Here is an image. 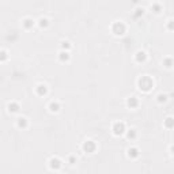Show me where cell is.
Returning <instances> with one entry per match:
<instances>
[{
    "label": "cell",
    "mask_w": 174,
    "mask_h": 174,
    "mask_svg": "<svg viewBox=\"0 0 174 174\" xmlns=\"http://www.w3.org/2000/svg\"><path fill=\"white\" fill-rule=\"evenodd\" d=\"M6 58H7V53H6V50H1V61H6Z\"/></svg>",
    "instance_id": "603a6c76"
},
{
    "label": "cell",
    "mask_w": 174,
    "mask_h": 174,
    "mask_svg": "<svg viewBox=\"0 0 174 174\" xmlns=\"http://www.w3.org/2000/svg\"><path fill=\"white\" fill-rule=\"evenodd\" d=\"M7 108H8V112L10 113H17V112H19L21 106H19V104H18V102H10Z\"/></svg>",
    "instance_id": "30bf717a"
},
{
    "label": "cell",
    "mask_w": 174,
    "mask_h": 174,
    "mask_svg": "<svg viewBox=\"0 0 174 174\" xmlns=\"http://www.w3.org/2000/svg\"><path fill=\"white\" fill-rule=\"evenodd\" d=\"M112 131H113V133H114L116 136H120V135H122V133L125 132V124H124V122L117 121V122H114V124H113Z\"/></svg>",
    "instance_id": "3957f363"
},
{
    "label": "cell",
    "mask_w": 174,
    "mask_h": 174,
    "mask_svg": "<svg viewBox=\"0 0 174 174\" xmlns=\"http://www.w3.org/2000/svg\"><path fill=\"white\" fill-rule=\"evenodd\" d=\"M157 101L159 102V104H162V102H166V101H167V95H166V94H159V95L157 97Z\"/></svg>",
    "instance_id": "d6986e66"
},
{
    "label": "cell",
    "mask_w": 174,
    "mask_h": 174,
    "mask_svg": "<svg viewBox=\"0 0 174 174\" xmlns=\"http://www.w3.org/2000/svg\"><path fill=\"white\" fill-rule=\"evenodd\" d=\"M22 25H23V27H26V29H30V27L34 26V21L31 18H25L23 22H22Z\"/></svg>",
    "instance_id": "5bb4252c"
},
{
    "label": "cell",
    "mask_w": 174,
    "mask_h": 174,
    "mask_svg": "<svg viewBox=\"0 0 174 174\" xmlns=\"http://www.w3.org/2000/svg\"><path fill=\"white\" fill-rule=\"evenodd\" d=\"M163 125L166 128H174V117H167L165 121H163Z\"/></svg>",
    "instance_id": "9a60e30c"
},
{
    "label": "cell",
    "mask_w": 174,
    "mask_h": 174,
    "mask_svg": "<svg viewBox=\"0 0 174 174\" xmlns=\"http://www.w3.org/2000/svg\"><path fill=\"white\" fill-rule=\"evenodd\" d=\"M163 65L166 67V68H171V67L174 65V60L173 58H170V57H166V58H163Z\"/></svg>",
    "instance_id": "e0dca14e"
},
{
    "label": "cell",
    "mask_w": 174,
    "mask_h": 174,
    "mask_svg": "<svg viewBox=\"0 0 174 174\" xmlns=\"http://www.w3.org/2000/svg\"><path fill=\"white\" fill-rule=\"evenodd\" d=\"M35 93H37L40 97H44L48 94V87L45 86V84H38L37 87H35Z\"/></svg>",
    "instance_id": "52a82bcc"
},
{
    "label": "cell",
    "mask_w": 174,
    "mask_h": 174,
    "mask_svg": "<svg viewBox=\"0 0 174 174\" xmlns=\"http://www.w3.org/2000/svg\"><path fill=\"white\" fill-rule=\"evenodd\" d=\"M49 167L52 170H58L61 167V161L58 159L57 157H53L49 159Z\"/></svg>",
    "instance_id": "5b68a950"
},
{
    "label": "cell",
    "mask_w": 174,
    "mask_h": 174,
    "mask_svg": "<svg viewBox=\"0 0 174 174\" xmlns=\"http://www.w3.org/2000/svg\"><path fill=\"white\" fill-rule=\"evenodd\" d=\"M61 49H63V50H67V52H68V50L71 49V44H70L68 41L61 42Z\"/></svg>",
    "instance_id": "ffe728a7"
},
{
    "label": "cell",
    "mask_w": 174,
    "mask_h": 174,
    "mask_svg": "<svg viewBox=\"0 0 174 174\" xmlns=\"http://www.w3.org/2000/svg\"><path fill=\"white\" fill-rule=\"evenodd\" d=\"M167 29H169V30H174V21H173V19L167 21Z\"/></svg>",
    "instance_id": "44dd1931"
},
{
    "label": "cell",
    "mask_w": 174,
    "mask_h": 174,
    "mask_svg": "<svg viewBox=\"0 0 174 174\" xmlns=\"http://www.w3.org/2000/svg\"><path fill=\"white\" fill-rule=\"evenodd\" d=\"M140 155V152H139V148H136V147H131V148H128V157L132 158V159H135V158H137Z\"/></svg>",
    "instance_id": "8fae6325"
},
{
    "label": "cell",
    "mask_w": 174,
    "mask_h": 174,
    "mask_svg": "<svg viewBox=\"0 0 174 174\" xmlns=\"http://www.w3.org/2000/svg\"><path fill=\"white\" fill-rule=\"evenodd\" d=\"M97 150V144L93 140H86L83 143V151L87 154H93Z\"/></svg>",
    "instance_id": "277c9868"
},
{
    "label": "cell",
    "mask_w": 174,
    "mask_h": 174,
    "mask_svg": "<svg viewBox=\"0 0 174 174\" xmlns=\"http://www.w3.org/2000/svg\"><path fill=\"white\" fill-rule=\"evenodd\" d=\"M152 7H154L155 10H157L155 13H159V8H161V7H159V4H152Z\"/></svg>",
    "instance_id": "cb8c5ba5"
},
{
    "label": "cell",
    "mask_w": 174,
    "mask_h": 174,
    "mask_svg": "<svg viewBox=\"0 0 174 174\" xmlns=\"http://www.w3.org/2000/svg\"><path fill=\"white\" fill-rule=\"evenodd\" d=\"M68 162H70V165H75V163H76V158H75V157H70V158H68Z\"/></svg>",
    "instance_id": "7402d4cb"
},
{
    "label": "cell",
    "mask_w": 174,
    "mask_h": 174,
    "mask_svg": "<svg viewBox=\"0 0 174 174\" xmlns=\"http://www.w3.org/2000/svg\"><path fill=\"white\" fill-rule=\"evenodd\" d=\"M135 60H136L137 63H144L145 60H147V54H145L144 50H139V52H136V54H135Z\"/></svg>",
    "instance_id": "8992f818"
},
{
    "label": "cell",
    "mask_w": 174,
    "mask_h": 174,
    "mask_svg": "<svg viewBox=\"0 0 174 174\" xmlns=\"http://www.w3.org/2000/svg\"><path fill=\"white\" fill-rule=\"evenodd\" d=\"M137 86H139L140 90H143V91L147 93L154 87V80L150 78V76L144 75V76H141V78L137 80Z\"/></svg>",
    "instance_id": "6da1fadb"
},
{
    "label": "cell",
    "mask_w": 174,
    "mask_h": 174,
    "mask_svg": "<svg viewBox=\"0 0 174 174\" xmlns=\"http://www.w3.org/2000/svg\"><path fill=\"white\" fill-rule=\"evenodd\" d=\"M40 26L41 27H46V26L49 25V21H48V18H40Z\"/></svg>",
    "instance_id": "ac0fdd59"
},
{
    "label": "cell",
    "mask_w": 174,
    "mask_h": 174,
    "mask_svg": "<svg viewBox=\"0 0 174 174\" xmlns=\"http://www.w3.org/2000/svg\"><path fill=\"white\" fill-rule=\"evenodd\" d=\"M127 105H128V108L135 109V108H137V105H139V101H137L136 97H129L128 101H127Z\"/></svg>",
    "instance_id": "ba28073f"
},
{
    "label": "cell",
    "mask_w": 174,
    "mask_h": 174,
    "mask_svg": "<svg viewBox=\"0 0 174 174\" xmlns=\"http://www.w3.org/2000/svg\"><path fill=\"white\" fill-rule=\"evenodd\" d=\"M27 118L26 117H19L17 120V127L18 128H22V129H25V128H27Z\"/></svg>",
    "instance_id": "9c48e42d"
},
{
    "label": "cell",
    "mask_w": 174,
    "mask_h": 174,
    "mask_svg": "<svg viewBox=\"0 0 174 174\" xmlns=\"http://www.w3.org/2000/svg\"><path fill=\"white\" fill-rule=\"evenodd\" d=\"M170 151H171V154H173V155H174V144L171 145V147H170Z\"/></svg>",
    "instance_id": "d4e9b609"
},
{
    "label": "cell",
    "mask_w": 174,
    "mask_h": 174,
    "mask_svg": "<svg viewBox=\"0 0 174 174\" xmlns=\"http://www.w3.org/2000/svg\"><path fill=\"white\" fill-rule=\"evenodd\" d=\"M112 31L116 35H122V34L125 33V25L122 23V22H114L113 23V26H112Z\"/></svg>",
    "instance_id": "7a4b0ae2"
},
{
    "label": "cell",
    "mask_w": 174,
    "mask_h": 174,
    "mask_svg": "<svg viewBox=\"0 0 174 174\" xmlns=\"http://www.w3.org/2000/svg\"><path fill=\"white\" fill-rule=\"evenodd\" d=\"M136 136H137L136 129H128V131H127V137H128L129 140H135Z\"/></svg>",
    "instance_id": "2e32d148"
},
{
    "label": "cell",
    "mask_w": 174,
    "mask_h": 174,
    "mask_svg": "<svg viewBox=\"0 0 174 174\" xmlns=\"http://www.w3.org/2000/svg\"><path fill=\"white\" fill-rule=\"evenodd\" d=\"M49 110L50 112H53V113L58 112V110H60V104H58L57 101H52L49 104Z\"/></svg>",
    "instance_id": "4fadbf2b"
},
{
    "label": "cell",
    "mask_w": 174,
    "mask_h": 174,
    "mask_svg": "<svg viewBox=\"0 0 174 174\" xmlns=\"http://www.w3.org/2000/svg\"><path fill=\"white\" fill-rule=\"evenodd\" d=\"M58 60L60 61H68L70 60V52H67V50H61L60 53H58Z\"/></svg>",
    "instance_id": "7c38bea8"
}]
</instances>
